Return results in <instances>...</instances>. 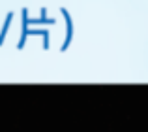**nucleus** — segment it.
Listing matches in <instances>:
<instances>
[]
</instances>
